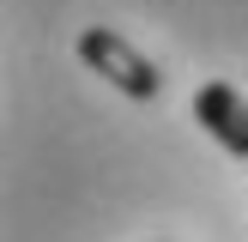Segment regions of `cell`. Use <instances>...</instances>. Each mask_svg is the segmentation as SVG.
Returning <instances> with one entry per match:
<instances>
[{
	"instance_id": "obj_1",
	"label": "cell",
	"mask_w": 248,
	"mask_h": 242,
	"mask_svg": "<svg viewBox=\"0 0 248 242\" xmlns=\"http://www.w3.org/2000/svg\"><path fill=\"white\" fill-rule=\"evenodd\" d=\"M79 60H85L91 73H103V79L115 85L121 97H133V103H152V97L164 91V73H157L121 30H103V24L79 30Z\"/></svg>"
},
{
	"instance_id": "obj_2",
	"label": "cell",
	"mask_w": 248,
	"mask_h": 242,
	"mask_svg": "<svg viewBox=\"0 0 248 242\" xmlns=\"http://www.w3.org/2000/svg\"><path fill=\"white\" fill-rule=\"evenodd\" d=\"M194 121H200L230 157H248V97L236 91V85L206 79L200 91H194Z\"/></svg>"
}]
</instances>
